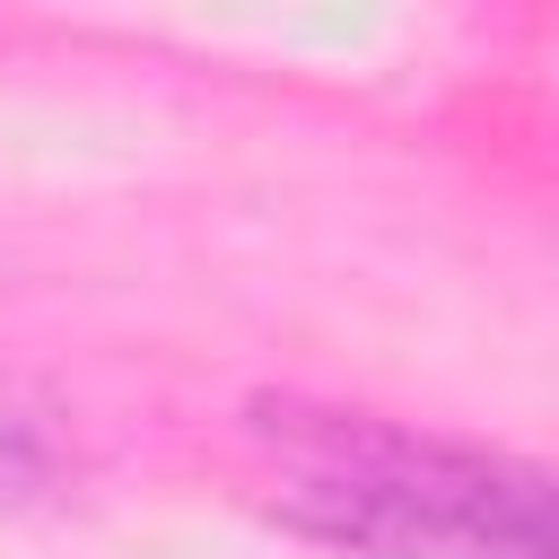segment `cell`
I'll return each instance as SVG.
<instances>
[{
	"mask_svg": "<svg viewBox=\"0 0 559 559\" xmlns=\"http://www.w3.org/2000/svg\"><path fill=\"white\" fill-rule=\"evenodd\" d=\"M271 507L349 559H559L550 472L498 445L428 437L376 411L262 402Z\"/></svg>",
	"mask_w": 559,
	"mask_h": 559,
	"instance_id": "6da1fadb",
	"label": "cell"
}]
</instances>
